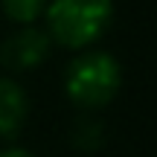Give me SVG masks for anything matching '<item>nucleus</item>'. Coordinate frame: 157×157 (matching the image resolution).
I'll return each mask as SVG.
<instances>
[{"label": "nucleus", "mask_w": 157, "mask_h": 157, "mask_svg": "<svg viewBox=\"0 0 157 157\" xmlns=\"http://www.w3.org/2000/svg\"><path fill=\"white\" fill-rule=\"evenodd\" d=\"M113 0H50L44 9V32L64 50H90L111 29Z\"/></svg>", "instance_id": "obj_1"}, {"label": "nucleus", "mask_w": 157, "mask_h": 157, "mask_svg": "<svg viewBox=\"0 0 157 157\" xmlns=\"http://www.w3.org/2000/svg\"><path fill=\"white\" fill-rule=\"evenodd\" d=\"M122 87V67L105 50H82L64 73V93L82 111L111 105Z\"/></svg>", "instance_id": "obj_2"}, {"label": "nucleus", "mask_w": 157, "mask_h": 157, "mask_svg": "<svg viewBox=\"0 0 157 157\" xmlns=\"http://www.w3.org/2000/svg\"><path fill=\"white\" fill-rule=\"evenodd\" d=\"M52 50L50 35L41 26L29 23V26H17L9 38L0 47V64L12 73H21V70H32L38 67L41 61H47Z\"/></svg>", "instance_id": "obj_3"}, {"label": "nucleus", "mask_w": 157, "mask_h": 157, "mask_svg": "<svg viewBox=\"0 0 157 157\" xmlns=\"http://www.w3.org/2000/svg\"><path fill=\"white\" fill-rule=\"evenodd\" d=\"M29 117V96L12 76H0V143L15 140Z\"/></svg>", "instance_id": "obj_4"}, {"label": "nucleus", "mask_w": 157, "mask_h": 157, "mask_svg": "<svg viewBox=\"0 0 157 157\" xmlns=\"http://www.w3.org/2000/svg\"><path fill=\"white\" fill-rule=\"evenodd\" d=\"M50 0H0V9L17 26H29V23H38L44 17V9Z\"/></svg>", "instance_id": "obj_5"}, {"label": "nucleus", "mask_w": 157, "mask_h": 157, "mask_svg": "<svg viewBox=\"0 0 157 157\" xmlns=\"http://www.w3.org/2000/svg\"><path fill=\"white\" fill-rule=\"evenodd\" d=\"M0 157H35V154L21 146H6V148H0Z\"/></svg>", "instance_id": "obj_6"}]
</instances>
